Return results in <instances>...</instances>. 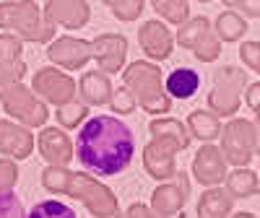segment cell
I'll use <instances>...</instances> for the list:
<instances>
[{
    "mask_svg": "<svg viewBox=\"0 0 260 218\" xmlns=\"http://www.w3.org/2000/svg\"><path fill=\"white\" fill-rule=\"evenodd\" d=\"M0 218H26V210L21 205L18 195L11 190H0Z\"/></svg>",
    "mask_w": 260,
    "mask_h": 218,
    "instance_id": "obj_4",
    "label": "cell"
},
{
    "mask_svg": "<svg viewBox=\"0 0 260 218\" xmlns=\"http://www.w3.org/2000/svg\"><path fill=\"white\" fill-rule=\"evenodd\" d=\"M198 86H201V76H198V70H192V68H177V70H172L169 78H167V91L175 99L195 96Z\"/></svg>",
    "mask_w": 260,
    "mask_h": 218,
    "instance_id": "obj_2",
    "label": "cell"
},
{
    "mask_svg": "<svg viewBox=\"0 0 260 218\" xmlns=\"http://www.w3.org/2000/svg\"><path fill=\"white\" fill-rule=\"evenodd\" d=\"M136 156V135L122 120L96 115L76 135V159L94 174L115 177Z\"/></svg>",
    "mask_w": 260,
    "mask_h": 218,
    "instance_id": "obj_1",
    "label": "cell"
},
{
    "mask_svg": "<svg viewBox=\"0 0 260 218\" xmlns=\"http://www.w3.org/2000/svg\"><path fill=\"white\" fill-rule=\"evenodd\" d=\"M26 218H78V215L73 208H68L60 200H42L26 213Z\"/></svg>",
    "mask_w": 260,
    "mask_h": 218,
    "instance_id": "obj_3",
    "label": "cell"
}]
</instances>
